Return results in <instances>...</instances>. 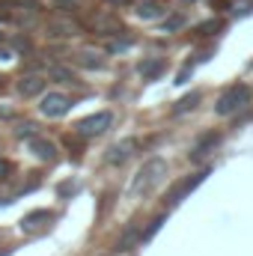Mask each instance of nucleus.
Wrapping results in <instances>:
<instances>
[{
    "instance_id": "nucleus-11",
    "label": "nucleus",
    "mask_w": 253,
    "mask_h": 256,
    "mask_svg": "<svg viewBox=\"0 0 253 256\" xmlns=\"http://www.w3.org/2000/svg\"><path fill=\"white\" fill-rule=\"evenodd\" d=\"M137 149V140H120V143H114L110 149H108V155H104V161L108 164H122V161H128L131 158V152Z\"/></svg>"
},
{
    "instance_id": "nucleus-24",
    "label": "nucleus",
    "mask_w": 253,
    "mask_h": 256,
    "mask_svg": "<svg viewBox=\"0 0 253 256\" xmlns=\"http://www.w3.org/2000/svg\"><path fill=\"white\" fill-rule=\"evenodd\" d=\"M0 116H3V120H12V116H15V108H6V104H0Z\"/></svg>"
},
{
    "instance_id": "nucleus-22",
    "label": "nucleus",
    "mask_w": 253,
    "mask_h": 256,
    "mask_svg": "<svg viewBox=\"0 0 253 256\" xmlns=\"http://www.w3.org/2000/svg\"><path fill=\"white\" fill-rule=\"evenodd\" d=\"M9 173H12V164H9L6 158H0V182H3V179H6Z\"/></svg>"
},
{
    "instance_id": "nucleus-21",
    "label": "nucleus",
    "mask_w": 253,
    "mask_h": 256,
    "mask_svg": "<svg viewBox=\"0 0 253 256\" xmlns=\"http://www.w3.org/2000/svg\"><path fill=\"white\" fill-rule=\"evenodd\" d=\"M131 42L134 39H116V42H110V51H126V48H131Z\"/></svg>"
},
{
    "instance_id": "nucleus-15",
    "label": "nucleus",
    "mask_w": 253,
    "mask_h": 256,
    "mask_svg": "<svg viewBox=\"0 0 253 256\" xmlns=\"http://www.w3.org/2000/svg\"><path fill=\"white\" fill-rule=\"evenodd\" d=\"M137 238H140V230H137L134 224H131V226H126V230H122V236H120V242H116V250H122V254H126V250H131Z\"/></svg>"
},
{
    "instance_id": "nucleus-2",
    "label": "nucleus",
    "mask_w": 253,
    "mask_h": 256,
    "mask_svg": "<svg viewBox=\"0 0 253 256\" xmlns=\"http://www.w3.org/2000/svg\"><path fill=\"white\" fill-rule=\"evenodd\" d=\"M253 90L248 84H232V86H226L224 92H220V98H218V104H214V114L218 116H230V114H236V110H242L248 102H250Z\"/></svg>"
},
{
    "instance_id": "nucleus-13",
    "label": "nucleus",
    "mask_w": 253,
    "mask_h": 256,
    "mask_svg": "<svg viewBox=\"0 0 253 256\" xmlns=\"http://www.w3.org/2000/svg\"><path fill=\"white\" fill-rule=\"evenodd\" d=\"M218 143H220V137H218L214 131L202 134V137H200V140L194 143V149H190V161H202V158H206V155H208V152H212V149L218 146Z\"/></svg>"
},
{
    "instance_id": "nucleus-25",
    "label": "nucleus",
    "mask_w": 253,
    "mask_h": 256,
    "mask_svg": "<svg viewBox=\"0 0 253 256\" xmlns=\"http://www.w3.org/2000/svg\"><path fill=\"white\" fill-rule=\"evenodd\" d=\"M72 191H74V182H66L63 188H60V196H68Z\"/></svg>"
},
{
    "instance_id": "nucleus-17",
    "label": "nucleus",
    "mask_w": 253,
    "mask_h": 256,
    "mask_svg": "<svg viewBox=\"0 0 253 256\" xmlns=\"http://www.w3.org/2000/svg\"><path fill=\"white\" fill-rule=\"evenodd\" d=\"M161 12H164V9L155 6V3H140V6H137V15H140V18H155V15H161Z\"/></svg>"
},
{
    "instance_id": "nucleus-26",
    "label": "nucleus",
    "mask_w": 253,
    "mask_h": 256,
    "mask_svg": "<svg viewBox=\"0 0 253 256\" xmlns=\"http://www.w3.org/2000/svg\"><path fill=\"white\" fill-rule=\"evenodd\" d=\"M102 256H108V254H102Z\"/></svg>"
},
{
    "instance_id": "nucleus-18",
    "label": "nucleus",
    "mask_w": 253,
    "mask_h": 256,
    "mask_svg": "<svg viewBox=\"0 0 253 256\" xmlns=\"http://www.w3.org/2000/svg\"><path fill=\"white\" fill-rule=\"evenodd\" d=\"M161 224H164V214H158V218L149 224V230H146V232H140V242H149V238H152V236L161 230Z\"/></svg>"
},
{
    "instance_id": "nucleus-1",
    "label": "nucleus",
    "mask_w": 253,
    "mask_h": 256,
    "mask_svg": "<svg viewBox=\"0 0 253 256\" xmlns=\"http://www.w3.org/2000/svg\"><path fill=\"white\" fill-rule=\"evenodd\" d=\"M164 176H167V161H164V158H149V161L137 170V176L131 179L128 194H131V196H143V194L152 191Z\"/></svg>"
},
{
    "instance_id": "nucleus-5",
    "label": "nucleus",
    "mask_w": 253,
    "mask_h": 256,
    "mask_svg": "<svg viewBox=\"0 0 253 256\" xmlns=\"http://www.w3.org/2000/svg\"><path fill=\"white\" fill-rule=\"evenodd\" d=\"M86 27H90L92 33H98V36H116V33L122 30L120 18L110 15V12H96V15H90V18H86Z\"/></svg>"
},
{
    "instance_id": "nucleus-16",
    "label": "nucleus",
    "mask_w": 253,
    "mask_h": 256,
    "mask_svg": "<svg viewBox=\"0 0 253 256\" xmlns=\"http://www.w3.org/2000/svg\"><path fill=\"white\" fill-rule=\"evenodd\" d=\"M196 102H200V92H190V96H185V98L173 108V114L179 116V114H185V110H194V108H196Z\"/></svg>"
},
{
    "instance_id": "nucleus-27",
    "label": "nucleus",
    "mask_w": 253,
    "mask_h": 256,
    "mask_svg": "<svg viewBox=\"0 0 253 256\" xmlns=\"http://www.w3.org/2000/svg\"><path fill=\"white\" fill-rule=\"evenodd\" d=\"M0 80H3V78H0Z\"/></svg>"
},
{
    "instance_id": "nucleus-20",
    "label": "nucleus",
    "mask_w": 253,
    "mask_h": 256,
    "mask_svg": "<svg viewBox=\"0 0 253 256\" xmlns=\"http://www.w3.org/2000/svg\"><path fill=\"white\" fill-rule=\"evenodd\" d=\"M36 128H39V126H33V122H21V126L15 128V134H18V137H33V134H36Z\"/></svg>"
},
{
    "instance_id": "nucleus-12",
    "label": "nucleus",
    "mask_w": 253,
    "mask_h": 256,
    "mask_svg": "<svg viewBox=\"0 0 253 256\" xmlns=\"http://www.w3.org/2000/svg\"><path fill=\"white\" fill-rule=\"evenodd\" d=\"M74 63L80 66V68H90V72H102V68L108 66V60H104V54H98V51H92V48H84V51H78Z\"/></svg>"
},
{
    "instance_id": "nucleus-4",
    "label": "nucleus",
    "mask_w": 253,
    "mask_h": 256,
    "mask_svg": "<svg viewBox=\"0 0 253 256\" xmlns=\"http://www.w3.org/2000/svg\"><path fill=\"white\" fill-rule=\"evenodd\" d=\"M68 108H72V102H68V96H63V92H48L39 102V114L48 116V120H60L63 114H68Z\"/></svg>"
},
{
    "instance_id": "nucleus-14",
    "label": "nucleus",
    "mask_w": 253,
    "mask_h": 256,
    "mask_svg": "<svg viewBox=\"0 0 253 256\" xmlns=\"http://www.w3.org/2000/svg\"><path fill=\"white\" fill-rule=\"evenodd\" d=\"M167 66L161 57H149V60H143V63L137 66V72H140V78L143 80H155V78H161V72H164Z\"/></svg>"
},
{
    "instance_id": "nucleus-7",
    "label": "nucleus",
    "mask_w": 253,
    "mask_h": 256,
    "mask_svg": "<svg viewBox=\"0 0 253 256\" xmlns=\"http://www.w3.org/2000/svg\"><path fill=\"white\" fill-rule=\"evenodd\" d=\"M206 176H208V170H202V173H194V176H185L182 182H176V185L170 188V194H167V202H170V206H179V202H182V200H185V196H188V194L194 191V188H196V185H200Z\"/></svg>"
},
{
    "instance_id": "nucleus-3",
    "label": "nucleus",
    "mask_w": 253,
    "mask_h": 256,
    "mask_svg": "<svg viewBox=\"0 0 253 256\" xmlns=\"http://www.w3.org/2000/svg\"><path fill=\"white\" fill-rule=\"evenodd\" d=\"M110 126H114V114L110 110H98L92 116L78 120L74 122V131H78V137H98V134H104Z\"/></svg>"
},
{
    "instance_id": "nucleus-10",
    "label": "nucleus",
    "mask_w": 253,
    "mask_h": 256,
    "mask_svg": "<svg viewBox=\"0 0 253 256\" xmlns=\"http://www.w3.org/2000/svg\"><path fill=\"white\" fill-rule=\"evenodd\" d=\"M15 86H18V92H21L24 98H36V96L45 92V78H42V74H21Z\"/></svg>"
},
{
    "instance_id": "nucleus-9",
    "label": "nucleus",
    "mask_w": 253,
    "mask_h": 256,
    "mask_svg": "<svg viewBox=\"0 0 253 256\" xmlns=\"http://www.w3.org/2000/svg\"><path fill=\"white\" fill-rule=\"evenodd\" d=\"M30 155L33 158H39V161H45V164H51V161H57L60 158V152H57V146L51 143V140H45V137H30Z\"/></svg>"
},
{
    "instance_id": "nucleus-19",
    "label": "nucleus",
    "mask_w": 253,
    "mask_h": 256,
    "mask_svg": "<svg viewBox=\"0 0 253 256\" xmlns=\"http://www.w3.org/2000/svg\"><path fill=\"white\" fill-rule=\"evenodd\" d=\"M51 74H54L57 80H63V84H74V74H72L66 66H54V68H51Z\"/></svg>"
},
{
    "instance_id": "nucleus-8",
    "label": "nucleus",
    "mask_w": 253,
    "mask_h": 256,
    "mask_svg": "<svg viewBox=\"0 0 253 256\" xmlns=\"http://www.w3.org/2000/svg\"><path fill=\"white\" fill-rule=\"evenodd\" d=\"M54 220V212L51 208H39V212H30L21 218V230L24 232H39V230H48Z\"/></svg>"
},
{
    "instance_id": "nucleus-6",
    "label": "nucleus",
    "mask_w": 253,
    "mask_h": 256,
    "mask_svg": "<svg viewBox=\"0 0 253 256\" xmlns=\"http://www.w3.org/2000/svg\"><path fill=\"white\" fill-rule=\"evenodd\" d=\"M78 33H80V24H78L74 18H68L66 12L48 21V36H51V39H72V36H78Z\"/></svg>"
},
{
    "instance_id": "nucleus-23",
    "label": "nucleus",
    "mask_w": 253,
    "mask_h": 256,
    "mask_svg": "<svg viewBox=\"0 0 253 256\" xmlns=\"http://www.w3.org/2000/svg\"><path fill=\"white\" fill-rule=\"evenodd\" d=\"M176 27H182V18H179V15H176V18H170V21L164 24V33H167V30H176Z\"/></svg>"
}]
</instances>
